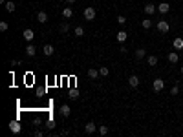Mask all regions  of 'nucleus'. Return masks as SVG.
<instances>
[{"label":"nucleus","mask_w":183,"mask_h":137,"mask_svg":"<svg viewBox=\"0 0 183 137\" xmlns=\"http://www.w3.org/2000/svg\"><path fill=\"white\" fill-rule=\"evenodd\" d=\"M152 88H154V91L156 93H159L163 88H165V82H163V79H156L154 82H152Z\"/></svg>","instance_id":"1"},{"label":"nucleus","mask_w":183,"mask_h":137,"mask_svg":"<svg viewBox=\"0 0 183 137\" xmlns=\"http://www.w3.org/2000/svg\"><path fill=\"white\" fill-rule=\"evenodd\" d=\"M169 29H170V26H169V22H167V20H159V22H157V31L167 33Z\"/></svg>","instance_id":"2"},{"label":"nucleus","mask_w":183,"mask_h":137,"mask_svg":"<svg viewBox=\"0 0 183 137\" xmlns=\"http://www.w3.org/2000/svg\"><path fill=\"white\" fill-rule=\"evenodd\" d=\"M9 130H11L13 133H20V132H22V124H20L18 121H11V123H9Z\"/></svg>","instance_id":"3"},{"label":"nucleus","mask_w":183,"mask_h":137,"mask_svg":"<svg viewBox=\"0 0 183 137\" xmlns=\"http://www.w3.org/2000/svg\"><path fill=\"white\" fill-rule=\"evenodd\" d=\"M82 15H84L86 20H94V18H95V9H94V8H86Z\"/></svg>","instance_id":"4"},{"label":"nucleus","mask_w":183,"mask_h":137,"mask_svg":"<svg viewBox=\"0 0 183 137\" xmlns=\"http://www.w3.org/2000/svg\"><path fill=\"white\" fill-rule=\"evenodd\" d=\"M95 130H97L95 123H86V126H84V132H86L88 135H92V133H95Z\"/></svg>","instance_id":"5"},{"label":"nucleus","mask_w":183,"mask_h":137,"mask_svg":"<svg viewBox=\"0 0 183 137\" xmlns=\"http://www.w3.org/2000/svg\"><path fill=\"white\" fill-rule=\"evenodd\" d=\"M172 48H174V50H183V38H181V37H176V38L172 40Z\"/></svg>","instance_id":"6"},{"label":"nucleus","mask_w":183,"mask_h":137,"mask_svg":"<svg viewBox=\"0 0 183 137\" xmlns=\"http://www.w3.org/2000/svg\"><path fill=\"white\" fill-rule=\"evenodd\" d=\"M70 113H72V108L68 106V104H62L60 106V115L62 117H70Z\"/></svg>","instance_id":"7"},{"label":"nucleus","mask_w":183,"mask_h":137,"mask_svg":"<svg viewBox=\"0 0 183 137\" xmlns=\"http://www.w3.org/2000/svg\"><path fill=\"white\" fill-rule=\"evenodd\" d=\"M42 51H44V55H48V57H51V55H53V51H55V48H53L51 44H46L44 48H42Z\"/></svg>","instance_id":"8"},{"label":"nucleus","mask_w":183,"mask_h":137,"mask_svg":"<svg viewBox=\"0 0 183 137\" xmlns=\"http://www.w3.org/2000/svg\"><path fill=\"white\" fill-rule=\"evenodd\" d=\"M157 11L165 15V13H169V11H170V6H169L167 2H161V4H159V6H157Z\"/></svg>","instance_id":"9"},{"label":"nucleus","mask_w":183,"mask_h":137,"mask_svg":"<svg viewBox=\"0 0 183 137\" xmlns=\"http://www.w3.org/2000/svg\"><path fill=\"white\" fill-rule=\"evenodd\" d=\"M128 84H130L132 88H137V86H139V77L130 75V77H128Z\"/></svg>","instance_id":"10"},{"label":"nucleus","mask_w":183,"mask_h":137,"mask_svg":"<svg viewBox=\"0 0 183 137\" xmlns=\"http://www.w3.org/2000/svg\"><path fill=\"white\" fill-rule=\"evenodd\" d=\"M37 20L40 22V24H44V22H48V13H46V11H39V15H37Z\"/></svg>","instance_id":"11"},{"label":"nucleus","mask_w":183,"mask_h":137,"mask_svg":"<svg viewBox=\"0 0 183 137\" xmlns=\"http://www.w3.org/2000/svg\"><path fill=\"white\" fill-rule=\"evenodd\" d=\"M22 35H24V38H26L28 42H31V40H33V37H35L33 29H29V28H28V29H24V33H22Z\"/></svg>","instance_id":"12"},{"label":"nucleus","mask_w":183,"mask_h":137,"mask_svg":"<svg viewBox=\"0 0 183 137\" xmlns=\"http://www.w3.org/2000/svg\"><path fill=\"white\" fill-rule=\"evenodd\" d=\"M167 59H169V62H172V64H176V62L179 60V55H178L176 51H170V53L167 55Z\"/></svg>","instance_id":"13"},{"label":"nucleus","mask_w":183,"mask_h":137,"mask_svg":"<svg viewBox=\"0 0 183 137\" xmlns=\"http://www.w3.org/2000/svg\"><path fill=\"white\" fill-rule=\"evenodd\" d=\"M62 17H64V18H72V17H73V9H72V8H64V9H62Z\"/></svg>","instance_id":"14"},{"label":"nucleus","mask_w":183,"mask_h":137,"mask_svg":"<svg viewBox=\"0 0 183 137\" xmlns=\"http://www.w3.org/2000/svg\"><path fill=\"white\" fill-rule=\"evenodd\" d=\"M156 9H157V8H156L154 4H147V6H145V13H147V15H154Z\"/></svg>","instance_id":"15"},{"label":"nucleus","mask_w":183,"mask_h":137,"mask_svg":"<svg viewBox=\"0 0 183 137\" xmlns=\"http://www.w3.org/2000/svg\"><path fill=\"white\" fill-rule=\"evenodd\" d=\"M26 53H28L29 57H33V55L37 53V48H35V46H33V44H29V46H28V48H26Z\"/></svg>","instance_id":"16"},{"label":"nucleus","mask_w":183,"mask_h":137,"mask_svg":"<svg viewBox=\"0 0 183 137\" xmlns=\"http://www.w3.org/2000/svg\"><path fill=\"white\" fill-rule=\"evenodd\" d=\"M6 9H8L9 13H13V11L17 9V4H15V2H11V0H9V2H6Z\"/></svg>","instance_id":"17"},{"label":"nucleus","mask_w":183,"mask_h":137,"mask_svg":"<svg viewBox=\"0 0 183 137\" xmlns=\"http://www.w3.org/2000/svg\"><path fill=\"white\" fill-rule=\"evenodd\" d=\"M126 37H128V33H126V31H123V29L117 33V40H119V42H125V40H126Z\"/></svg>","instance_id":"18"},{"label":"nucleus","mask_w":183,"mask_h":137,"mask_svg":"<svg viewBox=\"0 0 183 137\" xmlns=\"http://www.w3.org/2000/svg\"><path fill=\"white\" fill-rule=\"evenodd\" d=\"M147 62H148V66H157V57H156V55H150V57L147 59Z\"/></svg>","instance_id":"19"},{"label":"nucleus","mask_w":183,"mask_h":137,"mask_svg":"<svg viewBox=\"0 0 183 137\" xmlns=\"http://www.w3.org/2000/svg\"><path fill=\"white\" fill-rule=\"evenodd\" d=\"M147 55V51L143 50V48H139V50H135V59H143Z\"/></svg>","instance_id":"20"},{"label":"nucleus","mask_w":183,"mask_h":137,"mask_svg":"<svg viewBox=\"0 0 183 137\" xmlns=\"http://www.w3.org/2000/svg\"><path fill=\"white\" fill-rule=\"evenodd\" d=\"M68 95H70L72 99H77V97H79V90H77V88H72V90H70V93H68Z\"/></svg>","instance_id":"21"},{"label":"nucleus","mask_w":183,"mask_h":137,"mask_svg":"<svg viewBox=\"0 0 183 137\" xmlns=\"http://www.w3.org/2000/svg\"><path fill=\"white\" fill-rule=\"evenodd\" d=\"M97 75H99V72L94 70V68H92V70H88V77H90V79H95Z\"/></svg>","instance_id":"22"},{"label":"nucleus","mask_w":183,"mask_h":137,"mask_svg":"<svg viewBox=\"0 0 183 137\" xmlns=\"http://www.w3.org/2000/svg\"><path fill=\"white\" fill-rule=\"evenodd\" d=\"M73 33H75V37H82V35H84V29H82V28H81V26H77V28H75V31H73Z\"/></svg>","instance_id":"23"},{"label":"nucleus","mask_w":183,"mask_h":137,"mask_svg":"<svg viewBox=\"0 0 183 137\" xmlns=\"http://www.w3.org/2000/svg\"><path fill=\"white\" fill-rule=\"evenodd\" d=\"M150 28H152V20H148V18L143 20V29H150Z\"/></svg>","instance_id":"24"},{"label":"nucleus","mask_w":183,"mask_h":137,"mask_svg":"<svg viewBox=\"0 0 183 137\" xmlns=\"http://www.w3.org/2000/svg\"><path fill=\"white\" fill-rule=\"evenodd\" d=\"M117 22H119L121 26H125V24H126V17H125V15H119V17H117Z\"/></svg>","instance_id":"25"},{"label":"nucleus","mask_w":183,"mask_h":137,"mask_svg":"<svg viewBox=\"0 0 183 137\" xmlns=\"http://www.w3.org/2000/svg\"><path fill=\"white\" fill-rule=\"evenodd\" d=\"M59 29H60V33H66L68 29H70V26H68L66 22H62V24H60V28H59Z\"/></svg>","instance_id":"26"},{"label":"nucleus","mask_w":183,"mask_h":137,"mask_svg":"<svg viewBox=\"0 0 183 137\" xmlns=\"http://www.w3.org/2000/svg\"><path fill=\"white\" fill-rule=\"evenodd\" d=\"M108 73H110V70H108V68H104V66H103L101 70H99V75H103V77H106Z\"/></svg>","instance_id":"27"},{"label":"nucleus","mask_w":183,"mask_h":137,"mask_svg":"<svg viewBox=\"0 0 183 137\" xmlns=\"http://www.w3.org/2000/svg\"><path fill=\"white\" fill-rule=\"evenodd\" d=\"M55 124H57V123H55V121H51V119H50V121H48V123H46V128H48V130H53V128H55Z\"/></svg>","instance_id":"28"},{"label":"nucleus","mask_w":183,"mask_h":137,"mask_svg":"<svg viewBox=\"0 0 183 137\" xmlns=\"http://www.w3.org/2000/svg\"><path fill=\"white\" fill-rule=\"evenodd\" d=\"M8 28H9V26H8V22H0V31H2V33L8 31Z\"/></svg>","instance_id":"29"},{"label":"nucleus","mask_w":183,"mask_h":137,"mask_svg":"<svg viewBox=\"0 0 183 137\" xmlns=\"http://www.w3.org/2000/svg\"><path fill=\"white\" fill-rule=\"evenodd\" d=\"M99 133L101 135H106L108 133V126H99Z\"/></svg>","instance_id":"30"},{"label":"nucleus","mask_w":183,"mask_h":137,"mask_svg":"<svg viewBox=\"0 0 183 137\" xmlns=\"http://www.w3.org/2000/svg\"><path fill=\"white\" fill-rule=\"evenodd\" d=\"M170 93H172V95H178V93H179V86H178V84H176V86H172Z\"/></svg>","instance_id":"31"},{"label":"nucleus","mask_w":183,"mask_h":137,"mask_svg":"<svg viewBox=\"0 0 183 137\" xmlns=\"http://www.w3.org/2000/svg\"><path fill=\"white\" fill-rule=\"evenodd\" d=\"M42 95H44V88H39L37 90V97H42Z\"/></svg>","instance_id":"32"},{"label":"nucleus","mask_w":183,"mask_h":137,"mask_svg":"<svg viewBox=\"0 0 183 137\" xmlns=\"http://www.w3.org/2000/svg\"><path fill=\"white\" fill-rule=\"evenodd\" d=\"M68 2H75V0H68Z\"/></svg>","instance_id":"33"},{"label":"nucleus","mask_w":183,"mask_h":137,"mask_svg":"<svg viewBox=\"0 0 183 137\" xmlns=\"http://www.w3.org/2000/svg\"><path fill=\"white\" fill-rule=\"evenodd\" d=\"M181 73H183V66H181Z\"/></svg>","instance_id":"34"}]
</instances>
